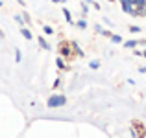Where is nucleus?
I'll return each instance as SVG.
<instances>
[{"mask_svg":"<svg viewBox=\"0 0 146 138\" xmlns=\"http://www.w3.org/2000/svg\"><path fill=\"white\" fill-rule=\"evenodd\" d=\"M67 103V98L65 96H52V98L48 99V107H61Z\"/></svg>","mask_w":146,"mask_h":138,"instance_id":"1","label":"nucleus"},{"mask_svg":"<svg viewBox=\"0 0 146 138\" xmlns=\"http://www.w3.org/2000/svg\"><path fill=\"white\" fill-rule=\"evenodd\" d=\"M59 52H61V55L70 57V55H72V53H70V43H61V46H59Z\"/></svg>","mask_w":146,"mask_h":138,"instance_id":"2","label":"nucleus"},{"mask_svg":"<svg viewBox=\"0 0 146 138\" xmlns=\"http://www.w3.org/2000/svg\"><path fill=\"white\" fill-rule=\"evenodd\" d=\"M129 4H131L133 7H146V0H129Z\"/></svg>","mask_w":146,"mask_h":138,"instance_id":"3","label":"nucleus"},{"mask_svg":"<svg viewBox=\"0 0 146 138\" xmlns=\"http://www.w3.org/2000/svg\"><path fill=\"white\" fill-rule=\"evenodd\" d=\"M70 46H72V48H74V52H76V55H80V57H83V52H82V50H80V46H78V44H76V43H70Z\"/></svg>","mask_w":146,"mask_h":138,"instance_id":"4","label":"nucleus"},{"mask_svg":"<svg viewBox=\"0 0 146 138\" xmlns=\"http://www.w3.org/2000/svg\"><path fill=\"white\" fill-rule=\"evenodd\" d=\"M137 44H139L137 41H128V43H124V46H126V48H135Z\"/></svg>","mask_w":146,"mask_h":138,"instance_id":"5","label":"nucleus"},{"mask_svg":"<svg viewBox=\"0 0 146 138\" xmlns=\"http://www.w3.org/2000/svg\"><path fill=\"white\" fill-rule=\"evenodd\" d=\"M63 15H65V18H67L68 22H72V17H70V11L68 9H63Z\"/></svg>","mask_w":146,"mask_h":138,"instance_id":"6","label":"nucleus"},{"mask_svg":"<svg viewBox=\"0 0 146 138\" xmlns=\"http://www.w3.org/2000/svg\"><path fill=\"white\" fill-rule=\"evenodd\" d=\"M21 32H22V35H24V37H26V39H28V41L32 39V33H30V32H28V30H26V28H24V30H21Z\"/></svg>","mask_w":146,"mask_h":138,"instance_id":"7","label":"nucleus"},{"mask_svg":"<svg viewBox=\"0 0 146 138\" xmlns=\"http://www.w3.org/2000/svg\"><path fill=\"white\" fill-rule=\"evenodd\" d=\"M39 44L43 46L44 50H48V48H50V44H48V43H46V41H44V39H39Z\"/></svg>","mask_w":146,"mask_h":138,"instance_id":"8","label":"nucleus"},{"mask_svg":"<svg viewBox=\"0 0 146 138\" xmlns=\"http://www.w3.org/2000/svg\"><path fill=\"white\" fill-rule=\"evenodd\" d=\"M129 32H131V33H139L141 28H139V26H129Z\"/></svg>","mask_w":146,"mask_h":138,"instance_id":"9","label":"nucleus"},{"mask_svg":"<svg viewBox=\"0 0 146 138\" xmlns=\"http://www.w3.org/2000/svg\"><path fill=\"white\" fill-rule=\"evenodd\" d=\"M111 39H113V43H122V37L120 35H111Z\"/></svg>","mask_w":146,"mask_h":138,"instance_id":"10","label":"nucleus"},{"mask_svg":"<svg viewBox=\"0 0 146 138\" xmlns=\"http://www.w3.org/2000/svg\"><path fill=\"white\" fill-rule=\"evenodd\" d=\"M89 66L93 68V70H96V68L100 66V63H98V61H91V64H89Z\"/></svg>","mask_w":146,"mask_h":138,"instance_id":"11","label":"nucleus"},{"mask_svg":"<svg viewBox=\"0 0 146 138\" xmlns=\"http://www.w3.org/2000/svg\"><path fill=\"white\" fill-rule=\"evenodd\" d=\"M78 28L85 30V28H87V22H85V20H78Z\"/></svg>","mask_w":146,"mask_h":138,"instance_id":"12","label":"nucleus"},{"mask_svg":"<svg viewBox=\"0 0 146 138\" xmlns=\"http://www.w3.org/2000/svg\"><path fill=\"white\" fill-rule=\"evenodd\" d=\"M22 59V55H21V52H19V50H17V52H15V61H17V63H19V61H21Z\"/></svg>","mask_w":146,"mask_h":138,"instance_id":"13","label":"nucleus"},{"mask_svg":"<svg viewBox=\"0 0 146 138\" xmlns=\"http://www.w3.org/2000/svg\"><path fill=\"white\" fill-rule=\"evenodd\" d=\"M43 30H44V33H48V35H50V33H54V30H52V28H50V26H44V28H43Z\"/></svg>","mask_w":146,"mask_h":138,"instance_id":"14","label":"nucleus"},{"mask_svg":"<svg viewBox=\"0 0 146 138\" xmlns=\"http://www.w3.org/2000/svg\"><path fill=\"white\" fill-rule=\"evenodd\" d=\"M57 66H59V68H65V64H63V61H61V59H57Z\"/></svg>","mask_w":146,"mask_h":138,"instance_id":"15","label":"nucleus"},{"mask_svg":"<svg viewBox=\"0 0 146 138\" xmlns=\"http://www.w3.org/2000/svg\"><path fill=\"white\" fill-rule=\"evenodd\" d=\"M85 2H89V4H93V2H94V0H85Z\"/></svg>","mask_w":146,"mask_h":138,"instance_id":"16","label":"nucleus"},{"mask_svg":"<svg viewBox=\"0 0 146 138\" xmlns=\"http://www.w3.org/2000/svg\"><path fill=\"white\" fill-rule=\"evenodd\" d=\"M143 55H144V57H146V50H144V52H143Z\"/></svg>","mask_w":146,"mask_h":138,"instance_id":"17","label":"nucleus"},{"mask_svg":"<svg viewBox=\"0 0 146 138\" xmlns=\"http://www.w3.org/2000/svg\"><path fill=\"white\" fill-rule=\"evenodd\" d=\"M109 2H115V0H109Z\"/></svg>","mask_w":146,"mask_h":138,"instance_id":"18","label":"nucleus"}]
</instances>
